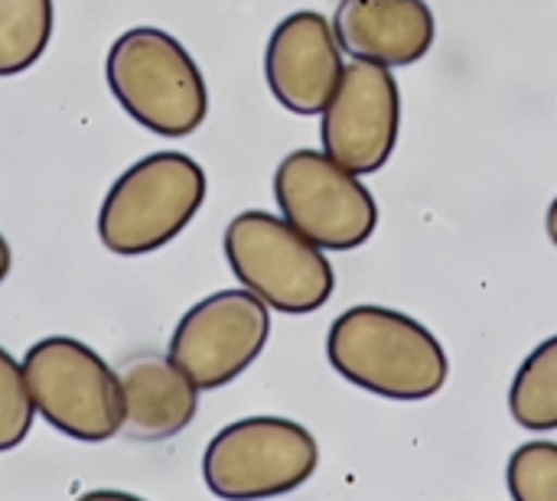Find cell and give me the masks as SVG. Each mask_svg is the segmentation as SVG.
I'll list each match as a JSON object with an SVG mask.
<instances>
[{"mask_svg":"<svg viewBox=\"0 0 557 501\" xmlns=\"http://www.w3.org/2000/svg\"><path fill=\"white\" fill-rule=\"evenodd\" d=\"M326 359L339 378L385 401H428L450 375V359L428 326L375 303L352 306L333 320Z\"/></svg>","mask_w":557,"mask_h":501,"instance_id":"obj_1","label":"cell"},{"mask_svg":"<svg viewBox=\"0 0 557 501\" xmlns=\"http://www.w3.org/2000/svg\"><path fill=\"white\" fill-rule=\"evenodd\" d=\"M104 78L117 104L157 137H189L209 114V88L189 49L166 29L134 26L104 59Z\"/></svg>","mask_w":557,"mask_h":501,"instance_id":"obj_2","label":"cell"},{"mask_svg":"<svg viewBox=\"0 0 557 501\" xmlns=\"http://www.w3.org/2000/svg\"><path fill=\"white\" fill-rule=\"evenodd\" d=\"M206 192V170L193 156L180 150L147 153L111 183L98 212V238L121 258L160 251L199 215Z\"/></svg>","mask_w":557,"mask_h":501,"instance_id":"obj_3","label":"cell"},{"mask_svg":"<svg viewBox=\"0 0 557 501\" xmlns=\"http://www.w3.org/2000/svg\"><path fill=\"white\" fill-rule=\"evenodd\" d=\"M225 261L242 287L287 316L317 313L336 287L326 251L297 231L284 215L261 209L238 212L228 222Z\"/></svg>","mask_w":557,"mask_h":501,"instance_id":"obj_4","label":"cell"},{"mask_svg":"<svg viewBox=\"0 0 557 501\" xmlns=\"http://www.w3.org/2000/svg\"><path fill=\"white\" fill-rule=\"evenodd\" d=\"M23 372L36 414L59 434L82 443H104L121 434V378L91 346L69 336L39 339L23 355Z\"/></svg>","mask_w":557,"mask_h":501,"instance_id":"obj_5","label":"cell"},{"mask_svg":"<svg viewBox=\"0 0 557 501\" xmlns=\"http://www.w3.org/2000/svg\"><path fill=\"white\" fill-rule=\"evenodd\" d=\"M317 466L320 443L304 424L287 417H242L209 440L202 479L219 499H274L300 489Z\"/></svg>","mask_w":557,"mask_h":501,"instance_id":"obj_6","label":"cell"},{"mask_svg":"<svg viewBox=\"0 0 557 501\" xmlns=\"http://www.w3.org/2000/svg\"><path fill=\"white\" fill-rule=\"evenodd\" d=\"M274 199L281 215L323 251L362 248L379 228L375 196L326 150L287 153L274 173Z\"/></svg>","mask_w":557,"mask_h":501,"instance_id":"obj_7","label":"cell"},{"mask_svg":"<svg viewBox=\"0 0 557 501\" xmlns=\"http://www.w3.org/2000/svg\"><path fill=\"white\" fill-rule=\"evenodd\" d=\"M271 339V306L248 287L219 290L183 313L166 355L199 391L232 385L248 372Z\"/></svg>","mask_w":557,"mask_h":501,"instance_id":"obj_8","label":"cell"},{"mask_svg":"<svg viewBox=\"0 0 557 501\" xmlns=\"http://www.w3.org/2000/svg\"><path fill=\"white\" fill-rule=\"evenodd\" d=\"M401 134V88L392 68L352 59L320 111L323 150L356 176L379 173Z\"/></svg>","mask_w":557,"mask_h":501,"instance_id":"obj_9","label":"cell"},{"mask_svg":"<svg viewBox=\"0 0 557 501\" xmlns=\"http://www.w3.org/2000/svg\"><path fill=\"white\" fill-rule=\"evenodd\" d=\"M343 46L333 23L317 10L284 16L264 49V78L271 95L290 114L310 117L326 108L343 78Z\"/></svg>","mask_w":557,"mask_h":501,"instance_id":"obj_10","label":"cell"},{"mask_svg":"<svg viewBox=\"0 0 557 501\" xmlns=\"http://www.w3.org/2000/svg\"><path fill=\"white\" fill-rule=\"evenodd\" d=\"M333 33L349 59L401 68L431 52L437 23L428 0H339Z\"/></svg>","mask_w":557,"mask_h":501,"instance_id":"obj_11","label":"cell"},{"mask_svg":"<svg viewBox=\"0 0 557 501\" xmlns=\"http://www.w3.org/2000/svg\"><path fill=\"white\" fill-rule=\"evenodd\" d=\"M124 394L121 434L137 443H160L183 434L199 411L196 381L170 359L140 352L117 368Z\"/></svg>","mask_w":557,"mask_h":501,"instance_id":"obj_12","label":"cell"},{"mask_svg":"<svg viewBox=\"0 0 557 501\" xmlns=\"http://www.w3.org/2000/svg\"><path fill=\"white\" fill-rule=\"evenodd\" d=\"M509 414L522 430H557V336L539 342L519 365Z\"/></svg>","mask_w":557,"mask_h":501,"instance_id":"obj_13","label":"cell"},{"mask_svg":"<svg viewBox=\"0 0 557 501\" xmlns=\"http://www.w3.org/2000/svg\"><path fill=\"white\" fill-rule=\"evenodd\" d=\"M52 0H0V78L36 65L52 39Z\"/></svg>","mask_w":557,"mask_h":501,"instance_id":"obj_14","label":"cell"},{"mask_svg":"<svg viewBox=\"0 0 557 501\" xmlns=\"http://www.w3.org/2000/svg\"><path fill=\"white\" fill-rule=\"evenodd\" d=\"M506 489L516 501H557V443H522L509 456Z\"/></svg>","mask_w":557,"mask_h":501,"instance_id":"obj_15","label":"cell"},{"mask_svg":"<svg viewBox=\"0 0 557 501\" xmlns=\"http://www.w3.org/2000/svg\"><path fill=\"white\" fill-rule=\"evenodd\" d=\"M36 421V404L23 365L0 346V453L16 450Z\"/></svg>","mask_w":557,"mask_h":501,"instance_id":"obj_16","label":"cell"},{"mask_svg":"<svg viewBox=\"0 0 557 501\" xmlns=\"http://www.w3.org/2000/svg\"><path fill=\"white\" fill-rule=\"evenodd\" d=\"M10 264H13V251H10L7 238L0 235V284H3V280H7V274H10Z\"/></svg>","mask_w":557,"mask_h":501,"instance_id":"obj_17","label":"cell"},{"mask_svg":"<svg viewBox=\"0 0 557 501\" xmlns=\"http://www.w3.org/2000/svg\"><path fill=\"white\" fill-rule=\"evenodd\" d=\"M545 228H548V238L557 245V196L555 202L548 205V215H545Z\"/></svg>","mask_w":557,"mask_h":501,"instance_id":"obj_18","label":"cell"}]
</instances>
